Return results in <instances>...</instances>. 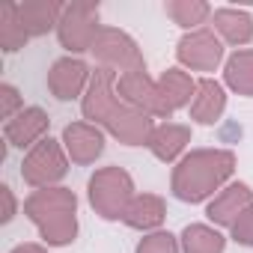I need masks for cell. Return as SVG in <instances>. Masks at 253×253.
I'll use <instances>...</instances> for the list:
<instances>
[{"mask_svg": "<svg viewBox=\"0 0 253 253\" xmlns=\"http://www.w3.org/2000/svg\"><path fill=\"white\" fill-rule=\"evenodd\" d=\"M81 110L92 125H104V128L125 146H146L152 131H155L152 116L128 107L116 95V72L101 69V66L92 72V81L86 86Z\"/></svg>", "mask_w": 253, "mask_h": 253, "instance_id": "6da1fadb", "label": "cell"}, {"mask_svg": "<svg viewBox=\"0 0 253 253\" xmlns=\"http://www.w3.org/2000/svg\"><path fill=\"white\" fill-rule=\"evenodd\" d=\"M235 173V155L229 149H194L188 152L170 179V191L182 203H203L226 185Z\"/></svg>", "mask_w": 253, "mask_h": 253, "instance_id": "7a4b0ae2", "label": "cell"}, {"mask_svg": "<svg viewBox=\"0 0 253 253\" xmlns=\"http://www.w3.org/2000/svg\"><path fill=\"white\" fill-rule=\"evenodd\" d=\"M78 197L69 188H42L24 200V214L39 226L51 247L72 244L78 235Z\"/></svg>", "mask_w": 253, "mask_h": 253, "instance_id": "3957f363", "label": "cell"}, {"mask_svg": "<svg viewBox=\"0 0 253 253\" xmlns=\"http://www.w3.org/2000/svg\"><path fill=\"white\" fill-rule=\"evenodd\" d=\"M134 200V182L122 167H101L89 179V206L104 220H122Z\"/></svg>", "mask_w": 253, "mask_h": 253, "instance_id": "277c9868", "label": "cell"}, {"mask_svg": "<svg viewBox=\"0 0 253 253\" xmlns=\"http://www.w3.org/2000/svg\"><path fill=\"white\" fill-rule=\"evenodd\" d=\"M92 57L101 63V69H110V72H116V75L146 69L137 42H134L128 33L116 30V27H101V30H98V36H95V42H92Z\"/></svg>", "mask_w": 253, "mask_h": 253, "instance_id": "5b68a950", "label": "cell"}, {"mask_svg": "<svg viewBox=\"0 0 253 253\" xmlns=\"http://www.w3.org/2000/svg\"><path fill=\"white\" fill-rule=\"evenodd\" d=\"M66 173H69L66 152H63V146H60L57 140H51V137L39 140V143L27 152V158L21 161V179H24L30 188H36V191L54 188Z\"/></svg>", "mask_w": 253, "mask_h": 253, "instance_id": "8992f818", "label": "cell"}, {"mask_svg": "<svg viewBox=\"0 0 253 253\" xmlns=\"http://www.w3.org/2000/svg\"><path fill=\"white\" fill-rule=\"evenodd\" d=\"M98 6L92 3H69L63 6V18L57 27L60 45L72 54L81 51H92V42L98 36Z\"/></svg>", "mask_w": 253, "mask_h": 253, "instance_id": "52a82bcc", "label": "cell"}, {"mask_svg": "<svg viewBox=\"0 0 253 253\" xmlns=\"http://www.w3.org/2000/svg\"><path fill=\"white\" fill-rule=\"evenodd\" d=\"M116 95L128 104V107H134V110H140V113H146V116H161V119H170V116H173V113L167 110V104L161 101L158 81H152V78L146 75V69L119 75V78H116Z\"/></svg>", "mask_w": 253, "mask_h": 253, "instance_id": "ba28073f", "label": "cell"}, {"mask_svg": "<svg viewBox=\"0 0 253 253\" xmlns=\"http://www.w3.org/2000/svg\"><path fill=\"white\" fill-rule=\"evenodd\" d=\"M176 57L182 66H188L194 72H214L223 60V45L211 30H194L179 39Z\"/></svg>", "mask_w": 253, "mask_h": 253, "instance_id": "9c48e42d", "label": "cell"}, {"mask_svg": "<svg viewBox=\"0 0 253 253\" xmlns=\"http://www.w3.org/2000/svg\"><path fill=\"white\" fill-rule=\"evenodd\" d=\"M89 66L78 57H63L51 66L48 72V89L54 98L60 101H72L84 92V86H89Z\"/></svg>", "mask_w": 253, "mask_h": 253, "instance_id": "30bf717a", "label": "cell"}, {"mask_svg": "<svg viewBox=\"0 0 253 253\" xmlns=\"http://www.w3.org/2000/svg\"><path fill=\"white\" fill-rule=\"evenodd\" d=\"M63 146L75 164L86 167L95 164V158L104 152V134L92 122H72L63 128Z\"/></svg>", "mask_w": 253, "mask_h": 253, "instance_id": "8fae6325", "label": "cell"}, {"mask_svg": "<svg viewBox=\"0 0 253 253\" xmlns=\"http://www.w3.org/2000/svg\"><path fill=\"white\" fill-rule=\"evenodd\" d=\"M48 122L51 119H48V113L42 107H24L15 119L6 122V128H3L6 143L18 146V149H33L39 140H45L42 134L48 131Z\"/></svg>", "mask_w": 253, "mask_h": 253, "instance_id": "7c38bea8", "label": "cell"}, {"mask_svg": "<svg viewBox=\"0 0 253 253\" xmlns=\"http://www.w3.org/2000/svg\"><path fill=\"white\" fill-rule=\"evenodd\" d=\"M247 206H253V191L244 185V182H232V185H226L211 203H209V220L211 223H217V226H232L235 220H238V214L247 209Z\"/></svg>", "mask_w": 253, "mask_h": 253, "instance_id": "4fadbf2b", "label": "cell"}, {"mask_svg": "<svg viewBox=\"0 0 253 253\" xmlns=\"http://www.w3.org/2000/svg\"><path fill=\"white\" fill-rule=\"evenodd\" d=\"M226 110V95H223V86L211 78H203L197 81V92H194V101H191V119L200 122V125H214Z\"/></svg>", "mask_w": 253, "mask_h": 253, "instance_id": "5bb4252c", "label": "cell"}, {"mask_svg": "<svg viewBox=\"0 0 253 253\" xmlns=\"http://www.w3.org/2000/svg\"><path fill=\"white\" fill-rule=\"evenodd\" d=\"M188 143H191V128H188V125L164 122V125H158V128L152 131V137H149L146 146L152 149V155H155L158 161L170 164V161H176V158L185 152Z\"/></svg>", "mask_w": 253, "mask_h": 253, "instance_id": "9a60e30c", "label": "cell"}, {"mask_svg": "<svg viewBox=\"0 0 253 253\" xmlns=\"http://www.w3.org/2000/svg\"><path fill=\"white\" fill-rule=\"evenodd\" d=\"M18 15L30 36H45L48 30L60 27L63 6L54 0H27V3H18Z\"/></svg>", "mask_w": 253, "mask_h": 253, "instance_id": "2e32d148", "label": "cell"}, {"mask_svg": "<svg viewBox=\"0 0 253 253\" xmlns=\"http://www.w3.org/2000/svg\"><path fill=\"white\" fill-rule=\"evenodd\" d=\"M158 92H161V101L167 104L170 113H176L179 107H188L194 101V92H197V81L182 72V69H167L161 78H158Z\"/></svg>", "mask_w": 253, "mask_h": 253, "instance_id": "e0dca14e", "label": "cell"}, {"mask_svg": "<svg viewBox=\"0 0 253 253\" xmlns=\"http://www.w3.org/2000/svg\"><path fill=\"white\" fill-rule=\"evenodd\" d=\"M164 214H167V206H164L161 197H155V194H137L131 200V206H128V211H125L122 220H125V226L146 232V229H158L164 223Z\"/></svg>", "mask_w": 253, "mask_h": 253, "instance_id": "ac0fdd59", "label": "cell"}, {"mask_svg": "<svg viewBox=\"0 0 253 253\" xmlns=\"http://www.w3.org/2000/svg\"><path fill=\"white\" fill-rule=\"evenodd\" d=\"M211 24L220 33V39L229 45H238V51H241V45L253 42V18L244 9H217Z\"/></svg>", "mask_w": 253, "mask_h": 253, "instance_id": "d6986e66", "label": "cell"}, {"mask_svg": "<svg viewBox=\"0 0 253 253\" xmlns=\"http://www.w3.org/2000/svg\"><path fill=\"white\" fill-rule=\"evenodd\" d=\"M223 81H226V86H229L232 92L253 98V51H250V48H241V51H235V54L226 60Z\"/></svg>", "mask_w": 253, "mask_h": 253, "instance_id": "ffe728a7", "label": "cell"}, {"mask_svg": "<svg viewBox=\"0 0 253 253\" xmlns=\"http://www.w3.org/2000/svg\"><path fill=\"white\" fill-rule=\"evenodd\" d=\"M226 250V238L206 226V223H188L182 232V253H223Z\"/></svg>", "mask_w": 253, "mask_h": 253, "instance_id": "44dd1931", "label": "cell"}, {"mask_svg": "<svg viewBox=\"0 0 253 253\" xmlns=\"http://www.w3.org/2000/svg\"><path fill=\"white\" fill-rule=\"evenodd\" d=\"M30 39L27 27L21 24V15H18V3H9L3 6V12H0V48H3L6 54L24 48V42Z\"/></svg>", "mask_w": 253, "mask_h": 253, "instance_id": "7402d4cb", "label": "cell"}, {"mask_svg": "<svg viewBox=\"0 0 253 253\" xmlns=\"http://www.w3.org/2000/svg\"><path fill=\"white\" fill-rule=\"evenodd\" d=\"M164 12L173 18V24H179V27H197V24H203L209 15H211V6L209 3H203V0H167V6H164Z\"/></svg>", "mask_w": 253, "mask_h": 253, "instance_id": "603a6c76", "label": "cell"}, {"mask_svg": "<svg viewBox=\"0 0 253 253\" xmlns=\"http://www.w3.org/2000/svg\"><path fill=\"white\" fill-rule=\"evenodd\" d=\"M137 253H182L176 235L170 232H152L137 244Z\"/></svg>", "mask_w": 253, "mask_h": 253, "instance_id": "cb8c5ba5", "label": "cell"}, {"mask_svg": "<svg viewBox=\"0 0 253 253\" xmlns=\"http://www.w3.org/2000/svg\"><path fill=\"white\" fill-rule=\"evenodd\" d=\"M229 229H232V238H235L238 244H244V247H253V206H247V209L238 214V220H235Z\"/></svg>", "mask_w": 253, "mask_h": 253, "instance_id": "d4e9b609", "label": "cell"}, {"mask_svg": "<svg viewBox=\"0 0 253 253\" xmlns=\"http://www.w3.org/2000/svg\"><path fill=\"white\" fill-rule=\"evenodd\" d=\"M18 107H21V95H18V89H15L12 84H3V86H0V116L9 122V119L18 116V113H15Z\"/></svg>", "mask_w": 253, "mask_h": 253, "instance_id": "484cf974", "label": "cell"}, {"mask_svg": "<svg viewBox=\"0 0 253 253\" xmlns=\"http://www.w3.org/2000/svg\"><path fill=\"white\" fill-rule=\"evenodd\" d=\"M0 197H3V223H9L15 217V197H12V191L6 185L0 188Z\"/></svg>", "mask_w": 253, "mask_h": 253, "instance_id": "4316f807", "label": "cell"}, {"mask_svg": "<svg viewBox=\"0 0 253 253\" xmlns=\"http://www.w3.org/2000/svg\"><path fill=\"white\" fill-rule=\"evenodd\" d=\"M9 253H48L42 244H18V247H12Z\"/></svg>", "mask_w": 253, "mask_h": 253, "instance_id": "83f0119b", "label": "cell"}]
</instances>
